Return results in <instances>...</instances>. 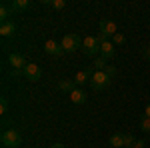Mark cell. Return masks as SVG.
I'll list each match as a JSON object with an SVG mask.
<instances>
[{
  "label": "cell",
  "instance_id": "1",
  "mask_svg": "<svg viewBox=\"0 0 150 148\" xmlns=\"http://www.w3.org/2000/svg\"><path fill=\"white\" fill-rule=\"evenodd\" d=\"M0 140H2V144H4L6 148H18L20 144H22V136H20V132H18L16 128L4 130L2 136H0Z\"/></svg>",
  "mask_w": 150,
  "mask_h": 148
},
{
  "label": "cell",
  "instance_id": "2",
  "mask_svg": "<svg viewBox=\"0 0 150 148\" xmlns=\"http://www.w3.org/2000/svg\"><path fill=\"white\" fill-rule=\"evenodd\" d=\"M110 76L104 72V70H94L92 72V78H90V84H92V88L94 90H106L108 86H110Z\"/></svg>",
  "mask_w": 150,
  "mask_h": 148
},
{
  "label": "cell",
  "instance_id": "3",
  "mask_svg": "<svg viewBox=\"0 0 150 148\" xmlns=\"http://www.w3.org/2000/svg\"><path fill=\"white\" fill-rule=\"evenodd\" d=\"M82 52L86 56H94L100 52V40L98 36H84L82 38Z\"/></svg>",
  "mask_w": 150,
  "mask_h": 148
},
{
  "label": "cell",
  "instance_id": "4",
  "mask_svg": "<svg viewBox=\"0 0 150 148\" xmlns=\"http://www.w3.org/2000/svg\"><path fill=\"white\" fill-rule=\"evenodd\" d=\"M60 44H62L64 52H76L78 48H82V38L78 34H64Z\"/></svg>",
  "mask_w": 150,
  "mask_h": 148
},
{
  "label": "cell",
  "instance_id": "5",
  "mask_svg": "<svg viewBox=\"0 0 150 148\" xmlns=\"http://www.w3.org/2000/svg\"><path fill=\"white\" fill-rule=\"evenodd\" d=\"M22 74H24V78H26V80H30V82H36V80L42 78V68H40L38 64H34V62H28V64L24 66Z\"/></svg>",
  "mask_w": 150,
  "mask_h": 148
},
{
  "label": "cell",
  "instance_id": "6",
  "mask_svg": "<svg viewBox=\"0 0 150 148\" xmlns=\"http://www.w3.org/2000/svg\"><path fill=\"white\" fill-rule=\"evenodd\" d=\"M100 34L106 38H112L114 34H118V26L114 20H100Z\"/></svg>",
  "mask_w": 150,
  "mask_h": 148
},
{
  "label": "cell",
  "instance_id": "7",
  "mask_svg": "<svg viewBox=\"0 0 150 148\" xmlns=\"http://www.w3.org/2000/svg\"><path fill=\"white\" fill-rule=\"evenodd\" d=\"M8 62H10L12 70H24V66L28 64L24 54H20V52H12L10 56H8Z\"/></svg>",
  "mask_w": 150,
  "mask_h": 148
},
{
  "label": "cell",
  "instance_id": "8",
  "mask_svg": "<svg viewBox=\"0 0 150 148\" xmlns=\"http://www.w3.org/2000/svg\"><path fill=\"white\" fill-rule=\"evenodd\" d=\"M44 52L50 54V56H62V54H64L62 44H58L56 40H46V42H44Z\"/></svg>",
  "mask_w": 150,
  "mask_h": 148
},
{
  "label": "cell",
  "instance_id": "9",
  "mask_svg": "<svg viewBox=\"0 0 150 148\" xmlns=\"http://www.w3.org/2000/svg\"><path fill=\"white\" fill-rule=\"evenodd\" d=\"M92 68H86V70H80V72H76V76H74V82H76V86H84V84H88L90 78H92Z\"/></svg>",
  "mask_w": 150,
  "mask_h": 148
},
{
  "label": "cell",
  "instance_id": "10",
  "mask_svg": "<svg viewBox=\"0 0 150 148\" xmlns=\"http://www.w3.org/2000/svg\"><path fill=\"white\" fill-rule=\"evenodd\" d=\"M114 54H116V46L110 40H104L102 44H100V56L108 60V58H112Z\"/></svg>",
  "mask_w": 150,
  "mask_h": 148
},
{
  "label": "cell",
  "instance_id": "11",
  "mask_svg": "<svg viewBox=\"0 0 150 148\" xmlns=\"http://www.w3.org/2000/svg\"><path fill=\"white\" fill-rule=\"evenodd\" d=\"M70 100L74 104H84L86 102V92L82 90V88H74V90L70 92Z\"/></svg>",
  "mask_w": 150,
  "mask_h": 148
},
{
  "label": "cell",
  "instance_id": "12",
  "mask_svg": "<svg viewBox=\"0 0 150 148\" xmlns=\"http://www.w3.org/2000/svg\"><path fill=\"white\" fill-rule=\"evenodd\" d=\"M74 88H78V86H76L74 80H70V78H62L60 82H58V90H62V92H68L70 94Z\"/></svg>",
  "mask_w": 150,
  "mask_h": 148
},
{
  "label": "cell",
  "instance_id": "13",
  "mask_svg": "<svg viewBox=\"0 0 150 148\" xmlns=\"http://www.w3.org/2000/svg\"><path fill=\"white\" fill-rule=\"evenodd\" d=\"M108 144L110 146H114V148H126V144H124V134L122 132H114L112 136H110V140H108Z\"/></svg>",
  "mask_w": 150,
  "mask_h": 148
},
{
  "label": "cell",
  "instance_id": "14",
  "mask_svg": "<svg viewBox=\"0 0 150 148\" xmlns=\"http://www.w3.org/2000/svg\"><path fill=\"white\" fill-rule=\"evenodd\" d=\"M14 32H16V24L12 22V20L0 24V34H2V36H12Z\"/></svg>",
  "mask_w": 150,
  "mask_h": 148
},
{
  "label": "cell",
  "instance_id": "15",
  "mask_svg": "<svg viewBox=\"0 0 150 148\" xmlns=\"http://www.w3.org/2000/svg\"><path fill=\"white\" fill-rule=\"evenodd\" d=\"M10 8H12V12H22L26 8H30V0H12Z\"/></svg>",
  "mask_w": 150,
  "mask_h": 148
},
{
  "label": "cell",
  "instance_id": "16",
  "mask_svg": "<svg viewBox=\"0 0 150 148\" xmlns=\"http://www.w3.org/2000/svg\"><path fill=\"white\" fill-rule=\"evenodd\" d=\"M12 16V8L10 4H6V2H2V6H0V20L2 22H8V18Z\"/></svg>",
  "mask_w": 150,
  "mask_h": 148
},
{
  "label": "cell",
  "instance_id": "17",
  "mask_svg": "<svg viewBox=\"0 0 150 148\" xmlns=\"http://www.w3.org/2000/svg\"><path fill=\"white\" fill-rule=\"evenodd\" d=\"M92 68L94 70H106L108 68V60H106V58H96V60H94V64H92Z\"/></svg>",
  "mask_w": 150,
  "mask_h": 148
},
{
  "label": "cell",
  "instance_id": "18",
  "mask_svg": "<svg viewBox=\"0 0 150 148\" xmlns=\"http://www.w3.org/2000/svg\"><path fill=\"white\" fill-rule=\"evenodd\" d=\"M140 130H144V132H150V118H146L144 114L140 116Z\"/></svg>",
  "mask_w": 150,
  "mask_h": 148
},
{
  "label": "cell",
  "instance_id": "19",
  "mask_svg": "<svg viewBox=\"0 0 150 148\" xmlns=\"http://www.w3.org/2000/svg\"><path fill=\"white\" fill-rule=\"evenodd\" d=\"M50 6H52L54 10H62V8L66 6V0H50Z\"/></svg>",
  "mask_w": 150,
  "mask_h": 148
},
{
  "label": "cell",
  "instance_id": "20",
  "mask_svg": "<svg viewBox=\"0 0 150 148\" xmlns=\"http://www.w3.org/2000/svg\"><path fill=\"white\" fill-rule=\"evenodd\" d=\"M124 42H126V36H124V34H120V32H118V34H114V36H112V44H114V46H118V44H124Z\"/></svg>",
  "mask_w": 150,
  "mask_h": 148
},
{
  "label": "cell",
  "instance_id": "21",
  "mask_svg": "<svg viewBox=\"0 0 150 148\" xmlns=\"http://www.w3.org/2000/svg\"><path fill=\"white\" fill-rule=\"evenodd\" d=\"M122 134H124V144H126V148H130L134 142H136V138L132 136L130 132H122Z\"/></svg>",
  "mask_w": 150,
  "mask_h": 148
},
{
  "label": "cell",
  "instance_id": "22",
  "mask_svg": "<svg viewBox=\"0 0 150 148\" xmlns=\"http://www.w3.org/2000/svg\"><path fill=\"white\" fill-rule=\"evenodd\" d=\"M6 110H8V98L2 96L0 98V114H6Z\"/></svg>",
  "mask_w": 150,
  "mask_h": 148
},
{
  "label": "cell",
  "instance_id": "23",
  "mask_svg": "<svg viewBox=\"0 0 150 148\" xmlns=\"http://www.w3.org/2000/svg\"><path fill=\"white\" fill-rule=\"evenodd\" d=\"M142 56L150 60V46H148V44H146V46H142Z\"/></svg>",
  "mask_w": 150,
  "mask_h": 148
},
{
  "label": "cell",
  "instance_id": "24",
  "mask_svg": "<svg viewBox=\"0 0 150 148\" xmlns=\"http://www.w3.org/2000/svg\"><path fill=\"white\" fill-rule=\"evenodd\" d=\"M104 72H106V74H108V76L112 78V76H114V74H116V68H114V66H110V64H108V68L104 70Z\"/></svg>",
  "mask_w": 150,
  "mask_h": 148
},
{
  "label": "cell",
  "instance_id": "25",
  "mask_svg": "<svg viewBox=\"0 0 150 148\" xmlns=\"http://www.w3.org/2000/svg\"><path fill=\"white\" fill-rule=\"evenodd\" d=\"M144 144H146L144 140H136V142H134V144H132L130 148H144Z\"/></svg>",
  "mask_w": 150,
  "mask_h": 148
},
{
  "label": "cell",
  "instance_id": "26",
  "mask_svg": "<svg viewBox=\"0 0 150 148\" xmlns=\"http://www.w3.org/2000/svg\"><path fill=\"white\" fill-rule=\"evenodd\" d=\"M10 74L14 76V78H16V76H24V74H22V70H12Z\"/></svg>",
  "mask_w": 150,
  "mask_h": 148
},
{
  "label": "cell",
  "instance_id": "27",
  "mask_svg": "<svg viewBox=\"0 0 150 148\" xmlns=\"http://www.w3.org/2000/svg\"><path fill=\"white\" fill-rule=\"evenodd\" d=\"M144 116H146V118H150V102L146 104V108H144Z\"/></svg>",
  "mask_w": 150,
  "mask_h": 148
},
{
  "label": "cell",
  "instance_id": "28",
  "mask_svg": "<svg viewBox=\"0 0 150 148\" xmlns=\"http://www.w3.org/2000/svg\"><path fill=\"white\" fill-rule=\"evenodd\" d=\"M50 148H66V146H64L62 142H54V144H52V146H50Z\"/></svg>",
  "mask_w": 150,
  "mask_h": 148
}]
</instances>
